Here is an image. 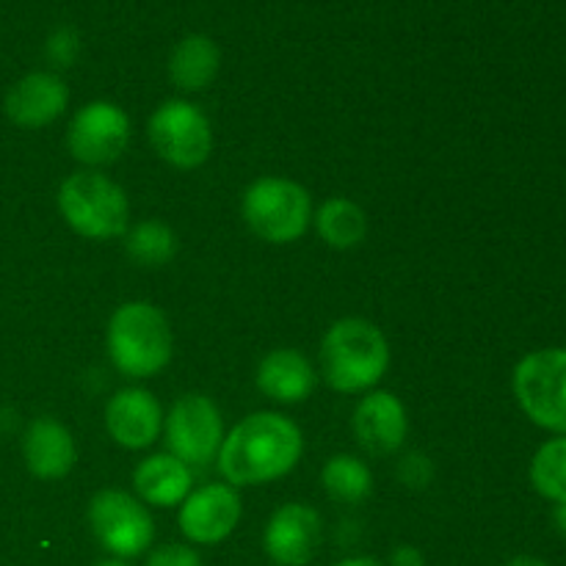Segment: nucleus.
<instances>
[{"label":"nucleus","mask_w":566,"mask_h":566,"mask_svg":"<svg viewBox=\"0 0 566 566\" xmlns=\"http://www.w3.org/2000/svg\"><path fill=\"white\" fill-rule=\"evenodd\" d=\"M302 451L304 437L293 420L276 412H258L224 437L216 462L232 486H258L291 473Z\"/></svg>","instance_id":"nucleus-1"},{"label":"nucleus","mask_w":566,"mask_h":566,"mask_svg":"<svg viewBox=\"0 0 566 566\" xmlns=\"http://www.w3.org/2000/svg\"><path fill=\"white\" fill-rule=\"evenodd\" d=\"M321 365L332 390L365 392L387 374L390 346L370 321L343 318L329 326L321 343Z\"/></svg>","instance_id":"nucleus-2"},{"label":"nucleus","mask_w":566,"mask_h":566,"mask_svg":"<svg viewBox=\"0 0 566 566\" xmlns=\"http://www.w3.org/2000/svg\"><path fill=\"white\" fill-rule=\"evenodd\" d=\"M111 363L133 379L158 376L171 363V329L166 315L149 302H127L111 315L105 335Z\"/></svg>","instance_id":"nucleus-3"},{"label":"nucleus","mask_w":566,"mask_h":566,"mask_svg":"<svg viewBox=\"0 0 566 566\" xmlns=\"http://www.w3.org/2000/svg\"><path fill=\"white\" fill-rule=\"evenodd\" d=\"M59 210L66 224L88 241H108L127 232L130 205L125 191L99 171H75L59 188Z\"/></svg>","instance_id":"nucleus-4"},{"label":"nucleus","mask_w":566,"mask_h":566,"mask_svg":"<svg viewBox=\"0 0 566 566\" xmlns=\"http://www.w3.org/2000/svg\"><path fill=\"white\" fill-rule=\"evenodd\" d=\"M243 221L269 243H293L313 221V199L307 188L285 177H260L243 191Z\"/></svg>","instance_id":"nucleus-5"},{"label":"nucleus","mask_w":566,"mask_h":566,"mask_svg":"<svg viewBox=\"0 0 566 566\" xmlns=\"http://www.w3.org/2000/svg\"><path fill=\"white\" fill-rule=\"evenodd\" d=\"M512 385L531 423L566 434V348H542L520 359Z\"/></svg>","instance_id":"nucleus-6"},{"label":"nucleus","mask_w":566,"mask_h":566,"mask_svg":"<svg viewBox=\"0 0 566 566\" xmlns=\"http://www.w3.org/2000/svg\"><path fill=\"white\" fill-rule=\"evenodd\" d=\"M147 133L155 153L177 169H197L213 149L208 116L188 99H166L160 108H155Z\"/></svg>","instance_id":"nucleus-7"},{"label":"nucleus","mask_w":566,"mask_h":566,"mask_svg":"<svg viewBox=\"0 0 566 566\" xmlns=\"http://www.w3.org/2000/svg\"><path fill=\"white\" fill-rule=\"evenodd\" d=\"M88 523L99 545L127 562L153 545L155 525L147 509L119 490H103L88 503Z\"/></svg>","instance_id":"nucleus-8"},{"label":"nucleus","mask_w":566,"mask_h":566,"mask_svg":"<svg viewBox=\"0 0 566 566\" xmlns=\"http://www.w3.org/2000/svg\"><path fill=\"white\" fill-rule=\"evenodd\" d=\"M224 442L221 415L208 396L188 392L177 398L166 418V446L171 457L180 459L188 468H205L219 457Z\"/></svg>","instance_id":"nucleus-9"},{"label":"nucleus","mask_w":566,"mask_h":566,"mask_svg":"<svg viewBox=\"0 0 566 566\" xmlns=\"http://www.w3.org/2000/svg\"><path fill=\"white\" fill-rule=\"evenodd\" d=\"M130 142V119L125 111L105 99L83 105L70 122L66 147L72 158L86 166H108L119 158Z\"/></svg>","instance_id":"nucleus-10"},{"label":"nucleus","mask_w":566,"mask_h":566,"mask_svg":"<svg viewBox=\"0 0 566 566\" xmlns=\"http://www.w3.org/2000/svg\"><path fill=\"white\" fill-rule=\"evenodd\" d=\"M321 514L304 503H287L271 514L263 534L269 558L280 566H304L315 558L321 545Z\"/></svg>","instance_id":"nucleus-11"},{"label":"nucleus","mask_w":566,"mask_h":566,"mask_svg":"<svg viewBox=\"0 0 566 566\" xmlns=\"http://www.w3.org/2000/svg\"><path fill=\"white\" fill-rule=\"evenodd\" d=\"M241 497L230 484H208L182 501L180 528L197 545H216L235 531Z\"/></svg>","instance_id":"nucleus-12"},{"label":"nucleus","mask_w":566,"mask_h":566,"mask_svg":"<svg viewBox=\"0 0 566 566\" xmlns=\"http://www.w3.org/2000/svg\"><path fill=\"white\" fill-rule=\"evenodd\" d=\"M164 412L155 401L153 392L142 387H127L119 390L105 407V429L127 451H142L149 448L160 434Z\"/></svg>","instance_id":"nucleus-13"},{"label":"nucleus","mask_w":566,"mask_h":566,"mask_svg":"<svg viewBox=\"0 0 566 566\" xmlns=\"http://www.w3.org/2000/svg\"><path fill=\"white\" fill-rule=\"evenodd\" d=\"M409 420L401 398L387 390H374L354 409V434L357 442L374 457L398 451L407 440Z\"/></svg>","instance_id":"nucleus-14"},{"label":"nucleus","mask_w":566,"mask_h":566,"mask_svg":"<svg viewBox=\"0 0 566 566\" xmlns=\"http://www.w3.org/2000/svg\"><path fill=\"white\" fill-rule=\"evenodd\" d=\"M70 103V88L53 72H31L20 77L6 94V116L14 125L36 130V127L50 125L64 114Z\"/></svg>","instance_id":"nucleus-15"},{"label":"nucleus","mask_w":566,"mask_h":566,"mask_svg":"<svg viewBox=\"0 0 566 566\" xmlns=\"http://www.w3.org/2000/svg\"><path fill=\"white\" fill-rule=\"evenodd\" d=\"M22 457L36 479L59 481L75 468V440L59 420L36 418L22 437Z\"/></svg>","instance_id":"nucleus-16"},{"label":"nucleus","mask_w":566,"mask_h":566,"mask_svg":"<svg viewBox=\"0 0 566 566\" xmlns=\"http://www.w3.org/2000/svg\"><path fill=\"white\" fill-rule=\"evenodd\" d=\"M258 387L263 396L280 403L307 401L315 390V370L296 348H276L260 363Z\"/></svg>","instance_id":"nucleus-17"},{"label":"nucleus","mask_w":566,"mask_h":566,"mask_svg":"<svg viewBox=\"0 0 566 566\" xmlns=\"http://www.w3.org/2000/svg\"><path fill=\"white\" fill-rule=\"evenodd\" d=\"M133 486L149 506H177L191 495V468L171 453H155L138 464L133 473Z\"/></svg>","instance_id":"nucleus-18"},{"label":"nucleus","mask_w":566,"mask_h":566,"mask_svg":"<svg viewBox=\"0 0 566 566\" xmlns=\"http://www.w3.org/2000/svg\"><path fill=\"white\" fill-rule=\"evenodd\" d=\"M221 66V50L205 33H191L180 39L177 48L171 50L169 59V77L182 92H202L216 81Z\"/></svg>","instance_id":"nucleus-19"},{"label":"nucleus","mask_w":566,"mask_h":566,"mask_svg":"<svg viewBox=\"0 0 566 566\" xmlns=\"http://www.w3.org/2000/svg\"><path fill=\"white\" fill-rule=\"evenodd\" d=\"M315 230L332 249H354L368 235V219L357 202L346 197L326 199L313 216Z\"/></svg>","instance_id":"nucleus-20"},{"label":"nucleus","mask_w":566,"mask_h":566,"mask_svg":"<svg viewBox=\"0 0 566 566\" xmlns=\"http://www.w3.org/2000/svg\"><path fill=\"white\" fill-rule=\"evenodd\" d=\"M321 481H324V490L340 503H363L374 492V475L368 464L348 453L332 457L321 473Z\"/></svg>","instance_id":"nucleus-21"},{"label":"nucleus","mask_w":566,"mask_h":566,"mask_svg":"<svg viewBox=\"0 0 566 566\" xmlns=\"http://www.w3.org/2000/svg\"><path fill=\"white\" fill-rule=\"evenodd\" d=\"M125 249L133 263L144 265V269H160V265L175 260L180 241H177L175 230L166 227L164 221H142L127 232Z\"/></svg>","instance_id":"nucleus-22"},{"label":"nucleus","mask_w":566,"mask_h":566,"mask_svg":"<svg viewBox=\"0 0 566 566\" xmlns=\"http://www.w3.org/2000/svg\"><path fill=\"white\" fill-rule=\"evenodd\" d=\"M531 484L545 501L566 503V434H556L534 453Z\"/></svg>","instance_id":"nucleus-23"},{"label":"nucleus","mask_w":566,"mask_h":566,"mask_svg":"<svg viewBox=\"0 0 566 566\" xmlns=\"http://www.w3.org/2000/svg\"><path fill=\"white\" fill-rule=\"evenodd\" d=\"M77 53H81V36H77L75 28H55L48 36V59L53 61L55 66H72Z\"/></svg>","instance_id":"nucleus-24"},{"label":"nucleus","mask_w":566,"mask_h":566,"mask_svg":"<svg viewBox=\"0 0 566 566\" xmlns=\"http://www.w3.org/2000/svg\"><path fill=\"white\" fill-rule=\"evenodd\" d=\"M398 475H401V481L409 490H423V486H429L431 475H434V464H431V459L426 453H407L401 459V464H398Z\"/></svg>","instance_id":"nucleus-25"},{"label":"nucleus","mask_w":566,"mask_h":566,"mask_svg":"<svg viewBox=\"0 0 566 566\" xmlns=\"http://www.w3.org/2000/svg\"><path fill=\"white\" fill-rule=\"evenodd\" d=\"M144 566H202V558L193 547L186 545H164L149 553Z\"/></svg>","instance_id":"nucleus-26"},{"label":"nucleus","mask_w":566,"mask_h":566,"mask_svg":"<svg viewBox=\"0 0 566 566\" xmlns=\"http://www.w3.org/2000/svg\"><path fill=\"white\" fill-rule=\"evenodd\" d=\"M392 566H426V558L423 553L418 551V547L412 545H401L392 551V558H390Z\"/></svg>","instance_id":"nucleus-27"},{"label":"nucleus","mask_w":566,"mask_h":566,"mask_svg":"<svg viewBox=\"0 0 566 566\" xmlns=\"http://www.w3.org/2000/svg\"><path fill=\"white\" fill-rule=\"evenodd\" d=\"M553 525H556L558 534L566 536V503H556L553 506Z\"/></svg>","instance_id":"nucleus-28"},{"label":"nucleus","mask_w":566,"mask_h":566,"mask_svg":"<svg viewBox=\"0 0 566 566\" xmlns=\"http://www.w3.org/2000/svg\"><path fill=\"white\" fill-rule=\"evenodd\" d=\"M335 566H385L379 558H370V556H357V558H346V562L335 564Z\"/></svg>","instance_id":"nucleus-29"},{"label":"nucleus","mask_w":566,"mask_h":566,"mask_svg":"<svg viewBox=\"0 0 566 566\" xmlns=\"http://www.w3.org/2000/svg\"><path fill=\"white\" fill-rule=\"evenodd\" d=\"M503 566H551V564L542 562V558H536V556H517V558H512V562H506Z\"/></svg>","instance_id":"nucleus-30"},{"label":"nucleus","mask_w":566,"mask_h":566,"mask_svg":"<svg viewBox=\"0 0 566 566\" xmlns=\"http://www.w3.org/2000/svg\"><path fill=\"white\" fill-rule=\"evenodd\" d=\"M94 566H130V564L122 562V558H108V562H97Z\"/></svg>","instance_id":"nucleus-31"}]
</instances>
